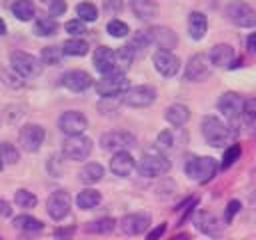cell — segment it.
I'll return each mask as SVG.
<instances>
[{"label": "cell", "instance_id": "47", "mask_svg": "<svg viewBox=\"0 0 256 240\" xmlns=\"http://www.w3.org/2000/svg\"><path fill=\"white\" fill-rule=\"evenodd\" d=\"M124 8V2L122 0H104V10L110 12V14H116Z\"/></svg>", "mask_w": 256, "mask_h": 240}, {"label": "cell", "instance_id": "43", "mask_svg": "<svg viewBox=\"0 0 256 240\" xmlns=\"http://www.w3.org/2000/svg\"><path fill=\"white\" fill-rule=\"evenodd\" d=\"M64 28H66V32H68V34H72L74 38L86 32V24H84L82 20H68V22L64 24Z\"/></svg>", "mask_w": 256, "mask_h": 240}, {"label": "cell", "instance_id": "4", "mask_svg": "<svg viewBox=\"0 0 256 240\" xmlns=\"http://www.w3.org/2000/svg\"><path fill=\"white\" fill-rule=\"evenodd\" d=\"M10 66L20 78H34L42 72L40 60L28 52H22V50H14L10 54Z\"/></svg>", "mask_w": 256, "mask_h": 240}, {"label": "cell", "instance_id": "34", "mask_svg": "<svg viewBox=\"0 0 256 240\" xmlns=\"http://www.w3.org/2000/svg\"><path fill=\"white\" fill-rule=\"evenodd\" d=\"M62 52L66 56H84L88 52V44L80 38H70L62 44Z\"/></svg>", "mask_w": 256, "mask_h": 240}, {"label": "cell", "instance_id": "9", "mask_svg": "<svg viewBox=\"0 0 256 240\" xmlns=\"http://www.w3.org/2000/svg\"><path fill=\"white\" fill-rule=\"evenodd\" d=\"M226 16L240 28H252L256 26V10L242 2V0H234L226 6Z\"/></svg>", "mask_w": 256, "mask_h": 240}, {"label": "cell", "instance_id": "25", "mask_svg": "<svg viewBox=\"0 0 256 240\" xmlns=\"http://www.w3.org/2000/svg\"><path fill=\"white\" fill-rule=\"evenodd\" d=\"M164 118H166L172 126L180 128V126H184V124L190 120V110H188V106H184V104H172V106L166 108Z\"/></svg>", "mask_w": 256, "mask_h": 240}, {"label": "cell", "instance_id": "18", "mask_svg": "<svg viewBox=\"0 0 256 240\" xmlns=\"http://www.w3.org/2000/svg\"><path fill=\"white\" fill-rule=\"evenodd\" d=\"M148 226H150V216L148 214H140V212L126 214L120 220V230L124 234H128V236H138V234L146 232Z\"/></svg>", "mask_w": 256, "mask_h": 240}, {"label": "cell", "instance_id": "27", "mask_svg": "<svg viewBox=\"0 0 256 240\" xmlns=\"http://www.w3.org/2000/svg\"><path fill=\"white\" fill-rule=\"evenodd\" d=\"M78 176H80V180L84 184H96L104 176V166L98 164V162H88V164H84V168L80 170Z\"/></svg>", "mask_w": 256, "mask_h": 240}, {"label": "cell", "instance_id": "8", "mask_svg": "<svg viewBox=\"0 0 256 240\" xmlns=\"http://www.w3.org/2000/svg\"><path fill=\"white\" fill-rule=\"evenodd\" d=\"M70 208H72V196L68 194V190H54L46 200L48 216L56 222L64 220L70 214Z\"/></svg>", "mask_w": 256, "mask_h": 240}, {"label": "cell", "instance_id": "26", "mask_svg": "<svg viewBox=\"0 0 256 240\" xmlns=\"http://www.w3.org/2000/svg\"><path fill=\"white\" fill-rule=\"evenodd\" d=\"M100 200H102V196H100L98 190H94V188H84V190L78 192V196H76V206L82 208V210H92V208H96V206L100 204Z\"/></svg>", "mask_w": 256, "mask_h": 240}, {"label": "cell", "instance_id": "33", "mask_svg": "<svg viewBox=\"0 0 256 240\" xmlns=\"http://www.w3.org/2000/svg\"><path fill=\"white\" fill-rule=\"evenodd\" d=\"M152 44V40H150V36H148V30H138L134 36H132V40H130V48L134 50V54L136 56H140V54H144L146 52V48Z\"/></svg>", "mask_w": 256, "mask_h": 240}, {"label": "cell", "instance_id": "11", "mask_svg": "<svg viewBox=\"0 0 256 240\" xmlns=\"http://www.w3.org/2000/svg\"><path fill=\"white\" fill-rule=\"evenodd\" d=\"M212 74V62L206 54H194L184 68V78L188 82H202Z\"/></svg>", "mask_w": 256, "mask_h": 240}, {"label": "cell", "instance_id": "35", "mask_svg": "<svg viewBox=\"0 0 256 240\" xmlns=\"http://www.w3.org/2000/svg\"><path fill=\"white\" fill-rule=\"evenodd\" d=\"M76 14H78V20L82 22H94L98 18V8L92 2H80L76 6Z\"/></svg>", "mask_w": 256, "mask_h": 240}, {"label": "cell", "instance_id": "44", "mask_svg": "<svg viewBox=\"0 0 256 240\" xmlns=\"http://www.w3.org/2000/svg\"><path fill=\"white\" fill-rule=\"evenodd\" d=\"M48 12H50L52 18H54V16H62V14L66 12V2H64V0H52V2L48 4Z\"/></svg>", "mask_w": 256, "mask_h": 240}, {"label": "cell", "instance_id": "37", "mask_svg": "<svg viewBox=\"0 0 256 240\" xmlns=\"http://www.w3.org/2000/svg\"><path fill=\"white\" fill-rule=\"evenodd\" d=\"M240 120L250 126L256 122V98H246L242 102V114H240Z\"/></svg>", "mask_w": 256, "mask_h": 240}, {"label": "cell", "instance_id": "41", "mask_svg": "<svg viewBox=\"0 0 256 240\" xmlns=\"http://www.w3.org/2000/svg\"><path fill=\"white\" fill-rule=\"evenodd\" d=\"M240 154H242V148L238 146V144H232V146H228L226 148V152H224V156H222V168L226 170V168H230L238 158H240Z\"/></svg>", "mask_w": 256, "mask_h": 240}, {"label": "cell", "instance_id": "21", "mask_svg": "<svg viewBox=\"0 0 256 240\" xmlns=\"http://www.w3.org/2000/svg\"><path fill=\"white\" fill-rule=\"evenodd\" d=\"M136 168V162L132 158V154L128 150H122V152H114L112 160H110V170L112 174L120 176V178H126L132 174V170Z\"/></svg>", "mask_w": 256, "mask_h": 240}, {"label": "cell", "instance_id": "19", "mask_svg": "<svg viewBox=\"0 0 256 240\" xmlns=\"http://www.w3.org/2000/svg\"><path fill=\"white\" fill-rule=\"evenodd\" d=\"M148 36H150L152 44H156L160 50L172 52V48H176V44H178L176 34L170 28H166V26H152V28H148Z\"/></svg>", "mask_w": 256, "mask_h": 240}, {"label": "cell", "instance_id": "46", "mask_svg": "<svg viewBox=\"0 0 256 240\" xmlns=\"http://www.w3.org/2000/svg\"><path fill=\"white\" fill-rule=\"evenodd\" d=\"M74 232H76V228H74V226L56 228V230H54V238H56V240H70V238L74 236Z\"/></svg>", "mask_w": 256, "mask_h": 240}, {"label": "cell", "instance_id": "40", "mask_svg": "<svg viewBox=\"0 0 256 240\" xmlns=\"http://www.w3.org/2000/svg\"><path fill=\"white\" fill-rule=\"evenodd\" d=\"M106 32H108L110 36H114V38H124V36H128L130 28H128V24H126V22H122V20L114 18V20H110V22H108Z\"/></svg>", "mask_w": 256, "mask_h": 240}, {"label": "cell", "instance_id": "54", "mask_svg": "<svg viewBox=\"0 0 256 240\" xmlns=\"http://www.w3.org/2000/svg\"><path fill=\"white\" fill-rule=\"evenodd\" d=\"M2 168H4V162H2V160H0V170H2Z\"/></svg>", "mask_w": 256, "mask_h": 240}, {"label": "cell", "instance_id": "55", "mask_svg": "<svg viewBox=\"0 0 256 240\" xmlns=\"http://www.w3.org/2000/svg\"><path fill=\"white\" fill-rule=\"evenodd\" d=\"M0 240H2V238H0Z\"/></svg>", "mask_w": 256, "mask_h": 240}, {"label": "cell", "instance_id": "29", "mask_svg": "<svg viewBox=\"0 0 256 240\" xmlns=\"http://www.w3.org/2000/svg\"><path fill=\"white\" fill-rule=\"evenodd\" d=\"M58 32V22L52 16H42L34 22V34L36 36H52Z\"/></svg>", "mask_w": 256, "mask_h": 240}, {"label": "cell", "instance_id": "48", "mask_svg": "<svg viewBox=\"0 0 256 240\" xmlns=\"http://www.w3.org/2000/svg\"><path fill=\"white\" fill-rule=\"evenodd\" d=\"M2 78H4V84L6 86H12V88H20V86H24V82L20 80V76H8L6 72H2Z\"/></svg>", "mask_w": 256, "mask_h": 240}, {"label": "cell", "instance_id": "6", "mask_svg": "<svg viewBox=\"0 0 256 240\" xmlns=\"http://www.w3.org/2000/svg\"><path fill=\"white\" fill-rule=\"evenodd\" d=\"M62 154L68 160H86L92 154V140L88 136H66L62 142Z\"/></svg>", "mask_w": 256, "mask_h": 240}, {"label": "cell", "instance_id": "14", "mask_svg": "<svg viewBox=\"0 0 256 240\" xmlns=\"http://www.w3.org/2000/svg\"><path fill=\"white\" fill-rule=\"evenodd\" d=\"M152 62H154V68L158 70V74H162L164 78H172L180 70V58L168 50H156L152 56Z\"/></svg>", "mask_w": 256, "mask_h": 240}, {"label": "cell", "instance_id": "10", "mask_svg": "<svg viewBox=\"0 0 256 240\" xmlns=\"http://www.w3.org/2000/svg\"><path fill=\"white\" fill-rule=\"evenodd\" d=\"M100 146L110 152H122L136 146V136L126 130H112L100 136Z\"/></svg>", "mask_w": 256, "mask_h": 240}, {"label": "cell", "instance_id": "23", "mask_svg": "<svg viewBox=\"0 0 256 240\" xmlns=\"http://www.w3.org/2000/svg\"><path fill=\"white\" fill-rule=\"evenodd\" d=\"M208 32V18L202 12H190L188 16V34L192 40H202Z\"/></svg>", "mask_w": 256, "mask_h": 240}, {"label": "cell", "instance_id": "16", "mask_svg": "<svg viewBox=\"0 0 256 240\" xmlns=\"http://www.w3.org/2000/svg\"><path fill=\"white\" fill-rule=\"evenodd\" d=\"M92 60H94V68H96L102 76H108V74L118 72V68H116V52H114L112 48H108V46L96 48Z\"/></svg>", "mask_w": 256, "mask_h": 240}, {"label": "cell", "instance_id": "32", "mask_svg": "<svg viewBox=\"0 0 256 240\" xmlns=\"http://www.w3.org/2000/svg\"><path fill=\"white\" fill-rule=\"evenodd\" d=\"M134 58H136V54H134V50H132L128 44L122 46V48H118V50H116V68H118V72L128 70V68L132 66Z\"/></svg>", "mask_w": 256, "mask_h": 240}, {"label": "cell", "instance_id": "3", "mask_svg": "<svg viewBox=\"0 0 256 240\" xmlns=\"http://www.w3.org/2000/svg\"><path fill=\"white\" fill-rule=\"evenodd\" d=\"M218 170V162L212 156H190L184 164V172L190 180L196 182H210L216 176Z\"/></svg>", "mask_w": 256, "mask_h": 240}, {"label": "cell", "instance_id": "49", "mask_svg": "<svg viewBox=\"0 0 256 240\" xmlns=\"http://www.w3.org/2000/svg\"><path fill=\"white\" fill-rule=\"evenodd\" d=\"M164 232H166V222H162V224H158L154 230H150L148 236H146V240H160Z\"/></svg>", "mask_w": 256, "mask_h": 240}, {"label": "cell", "instance_id": "1", "mask_svg": "<svg viewBox=\"0 0 256 240\" xmlns=\"http://www.w3.org/2000/svg\"><path fill=\"white\" fill-rule=\"evenodd\" d=\"M170 160L164 156V152H160L156 146L144 150L140 162H138V174L144 178H158L164 176L170 170Z\"/></svg>", "mask_w": 256, "mask_h": 240}, {"label": "cell", "instance_id": "51", "mask_svg": "<svg viewBox=\"0 0 256 240\" xmlns=\"http://www.w3.org/2000/svg\"><path fill=\"white\" fill-rule=\"evenodd\" d=\"M246 48H248L250 54H256V32H252V34L248 36V40H246Z\"/></svg>", "mask_w": 256, "mask_h": 240}, {"label": "cell", "instance_id": "38", "mask_svg": "<svg viewBox=\"0 0 256 240\" xmlns=\"http://www.w3.org/2000/svg\"><path fill=\"white\" fill-rule=\"evenodd\" d=\"M14 202H16L20 208H34V206L38 204V198H36L30 190L20 188V190H16V194H14Z\"/></svg>", "mask_w": 256, "mask_h": 240}, {"label": "cell", "instance_id": "28", "mask_svg": "<svg viewBox=\"0 0 256 240\" xmlns=\"http://www.w3.org/2000/svg\"><path fill=\"white\" fill-rule=\"evenodd\" d=\"M12 14H14L18 20L28 22V20L34 18L36 8H34V4H32L30 0H16V2L12 4Z\"/></svg>", "mask_w": 256, "mask_h": 240}, {"label": "cell", "instance_id": "42", "mask_svg": "<svg viewBox=\"0 0 256 240\" xmlns=\"http://www.w3.org/2000/svg\"><path fill=\"white\" fill-rule=\"evenodd\" d=\"M156 148H158L160 152H166V150H172V148H174V136H172L170 130H162V132L158 134V138H156Z\"/></svg>", "mask_w": 256, "mask_h": 240}, {"label": "cell", "instance_id": "13", "mask_svg": "<svg viewBox=\"0 0 256 240\" xmlns=\"http://www.w3.org/2000/svg\"><path fill=\"white\" fill-rule=\"evenodd\" d=\"M44 138H46V132L40 124H26L20 128V134H18V140L26 152H38Z\"/></svg>", "mask_w": 256, "mask_h": 240}, {"label": "cell", "instance_id": "20", "mask_svg": "<svg viewBox=\"0 0 256 240\" xmlns=\"http://www.w3.org/2000/svg\"><path fill=\"white\" fill-rule=\"evenodd\" d=\"M62 86L72 92H84L92 86V76L84 70H70L62 76Z\"/></svg>", "mask_w": 256, "mask_h": 240}, {"label": "cell", "instance_id": "31", "mask_svg": "<svg viewBox=\"0 0 256 240\" xmlns=\"http://www.w3.org/2000/svg\"><path fill=\"white\" fill-rule=\"evenodd\" d=\"M114 228H116V220L114 218H98V220L88 222L84 230L90 232V234H110Z\"/></svg>", "mask_w": 256, "mask_h": 240}, {"label": "cell", "instance_id": "50", "mask_svg": "<svg viewBox=\"0 0 256 240\" xmlns=\"http://www.w3.org/2000/svg\"><path fill=\"white\" fill-rule=\"evenodd\" d=\"M0 216H4V218H10V216H12V208H10V202H6V200H0Z\"/></svg>", "mask_w": 256, "mask_h": 240}, {"label": "cell", "instance_id": "7", "mask_svg": "<svg viewBox=\"0 0 256 240\" xmlns=\"http://www.w3.org/2000/svg\"><path fill=\"white\" fill-rule=\"evenodd\" d=\"M154 100H156V90L154 86L148 84L132 86L122 94V102L132 108H148L150 104H154Z\"/></svg>", "mask_w": 256, "mask_h": 240}, {"label": "cell", "instance_id": "36", "mask_svg": "<svg viewBox=\"0 0 256 240\" xmlns=\"http://www.w3.org/2000/svg\"><path fill=\"white\" fill-rule=\"evenodd\" d=\"M62 54H64L62 48H58V46H46V48H42L40 60H42L44 64H48V66H56V64H60Z\"/></svg>", "mask_w": 256, "mask_h": 240}, {"label": "cell", "instance_id": "22", "mask_svg": "<svg viewBox=\"0 0 256 240\" xmlns=\"http://www.w3.org/2000/svg\"><path fill=\"white\" fill-rule=\"evenodd\" d=\"M212 66H218V68H228L234 60V48L230 44H216L212 46L210 54H208Z\"/></svg>", "mask_w": 256, "mask_h": 240}, {"label": "cell", "instance_id": "15", "mask_svg": "<svg viewBox=\"0 0 256 240\" xmlns=\"http://www.w3.org/2000/svg\"><path fill=\"white\" fill-rule=\"evenodd\" d=\"M194 226L204 234V236H208V238H220L222 236V232H224V224L218 220V216H214L212 212H206V210H202V212H198L196 216H194Z\"/></svg>", "mask_w": 256, "mask_h": 240}, {"label": "cell", "instance_id": "5", "mask_svg": "<svg viewBox=\"0 0 256 240\" xmlns=\"http://www.w3.org/2000/svg\"><path fill=\"white\" fill-rule=\"evenodd\" d=\"M128 88H130V86H128V78H126L122 72H114V74L102 76V78L96 82V92H98V96H102V98H116V96H122Z\"/></svg>", "mask_w": 256, "mask_h": 240}, {"label": "cell", "instance_id": "2", "mask_svg": "<svg viewBox=\"0 0 256 240\" xmlns=\"http://www.w3.org/2000/svg\"><path fill=\"white\" fill-rule=\"evenodd\" d=\"M200 130H202V136L204 140L210 144V146H226L232 138V130L228 124H224L218 116H204L202 118V124H200Z\"/></svg>", "mask_w": 256, "mask_h": 240}, {"label": "cell", "instance_id": "45", "mask_svg": "<svg viewBox=\"0 0 256 240\" xmlns=\"http://www.w3.org/2000/svg\"><path fill=\"white\" fill-rule=\"evenodd\" d=\"M238 210H240V202L238 200H230L228 206H226V212H224V220L226 222H232V218L238 214Z\"/></svg>", "mask_w": 256, "mask_h": 240}, {"label": "cell", "instance_id": "24", "mask_svg": "<svg viewBox=\"0 0 256 240\" xmlns=\"http://www.w3.org/2000/svg\"><path fill=\"white\" fill-rule=\"evenodd\" d=\"M132 12L140 20H152L158 16V4L154 0H132L130 2Z\"/></svg>", "mask_w": 256, "mask_h": 240}, {"label": "cell", "instance_id": "12", "mask_svg": "<svg viewBox=\"0 0 256 240\" xmlns=\"http://www.w3.org/2000/svg\"><path fill=\"white\" fill-rule=\"evenodd\" d=\"M58 128L66 136H78L88 128V118L78 110H68L58 118Z\"/></svg>", "mask_w": 256, "mask_h": 240}, {"label": "cell", "instance_id": "39", "mask_svg": "<svg viewBox=\"0 0 256 240\" xmlns=\"http://www.w3.org/2000/svg\"><path fill=\"white\" fill-rule=\"evenodd\" d=\"M18 158H20V152L16 150L14 144H10V142H2L0 144V160L4 164H16Z\"/></svg>", "mask_w": 256, "mask_h": 240}, {"label": "cell", "instance_id": "53", "mask_svg": "<svg viewBox=\"0 0 256 240\" xmlns=\"http://www.w3.org/2000/svg\"><path fill=\"white\" fill-rule=\"evenodd\" d=\"M6 34V24H4V20L0 18V36H4Z\"/></svg>", "mask_w": 256, "mask_h": 240}, {"label": "cell", "instance_id": "30", "mask_svg": "<svg viewBox=\"0 0 256 240\" xmlns=\"http://www.w3.org/2000/svg\"><path fill=\"white\" fill-rule=\"evenodd\" d=\"M14 226H16L18 230H22V232H40V230L44 228V224H42L38 218L28 216V214L16 216V218H14Z\"/></svg>", "mask_w": 256, "mask_h": 240}, {"label": "cell", "instance_id": "52", "mask_svg": "<svg viewBox=\"0 0 256 240\" xmlns=\"http://www.w3.org/2000/svg\"><path fill=\"white\" fill-rule=\"evenodd\" d=\"M170 240H190V236H188V234H178V236H174V238H170Z\"/></svg>", "mask_w": 256, "mask_h": 240}, {"label": "cell", "instance_id": "17", "mask_svg": "<svg viewBox=\"0 0 256 240\" xmlns=\"http://www.w3.org/2000/svg\"><path fill=\"white\" fill-rule=\"evenodd\" d=\"M242 98L236 92H226L220 96L218 100V110L230 120V122H238L240 114H242Z\"/></svg>", "mask_w": 256, "mask_h": 240}]
</instances>
